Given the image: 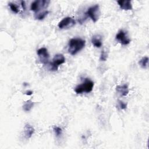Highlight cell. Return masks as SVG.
Wrapping results in <instances>:
<instances>
[{"instance_id": "6da1fadb", "label": "cell", "mask_w": 149, "mask_h": 149, "mask_svg": "<svg viewBox=\"0 0 149 149\" xmlns=\"http://www.w3.org/2000/svg\"><path fill=\"white\" fill-rule=\"evenodd\" d=\"M86 41L83 39L79 38H72L68 43V51L72 55H74L84 47Z\"/></svg>"}, {"instance_id": "7a4b0ae2", "label": "cell", "mask_w": 149, "mask_h": 149, "mask_svg": "<svg viewBox=\"0 0 149 149\" xmlns=\"http://www.w3.org/2000/svg\"><path fill=\"white\" fill-rule=\"evenodd\" d=\"M93 87L94 82L87 78L85 79L82 83L76 87L74 91L77 94H81L83 93H88L93 90Z\"/></svg>"}, {"instance_id": "3957f363", "label": "cell", "mask_w": 149, "mask_h": 149, "mask_svg": "<svg viewBox=\"0 0 149 149\" xmlns=\"http://www.w3.org/2000/svg\"><path fill=\"white\" fill-rule=\"evenodd\" d=\"M86 15H87L93 22L95 23L98 20L100 15V6L98 5H95L90 8H89L87 11L86 13Z\"/></svg>"}, {"instance_id": "277c9868", "label": "cell", "mask_w": 149, "mask_h": 149, "mask_svg": "<svg viewBox=\"0 0 149 149\" xmlns=\"http://www.w3.org/2000/svg\"><path fill=\"white\" fill-rule=\"evenodd\" d=\"M50 1L48 0H38L33 2L31 4L30 9L36 13L40 12L41 9L47 8Z\"/></svg>"}, {"instance_id": "5b68a950", "label": "cell", "mask_w": 149, "mask_h": 149, "mask_svg": "<svg viewBox=\"0 0 149 149\" xmlns=\"http://www.w3.org/2000/svg\"><path fill=\"white\" fill-rule=\"evenodd\" d=\"M65 62V58L62 54H58L55 55L52 59V62L50 63L51 70L52 71H56L60 65L64 63Z\"/></svg>"}, {"instance_id": "8992f818", "label": "cell", "mask_w": 149, "mask_h": 149, "mask_svg": "<svg viewBox=\"0 0 149 149\" xmlns=\"http://www.w3.org/2000/svg\"><path fill=\"white\" fill-rule=\"evenodd\" d=\"M76 24V21L70 17H66L60 21L58 26L61 29H68L73 27Z\"/></svg>"}, {"instance_id": "52a82bcc", "label": "cell", "mask_w": 149, "mask_h": 149, "mask_svg": "<svg viewBox=\"0 0 149 149\" xmlns=\"http://www.w3.org/2000/svg\"><path fill=\"white\" fill-rule=\"evenodd\" d=\"M37 54L38 56L40 62L44 64H48L49 62V55L48 52V50L47 48L42 47L37 50Z\"/></svg>"}, {"instance_id": "ba28073f", "label": "cell", "mask_w": 149, "mask_h": 149, "mask_svg": "<svg viewBox=\"0 0 149 149\" xmlns=\"http://www.w3.org/2000/svg\"><path fill=\"white\" fill-rule=\"evenodd\" d=\"M116 39L122 45H126L130 42V39L128 37L127 33L121 30L116 35Z\"/></svg>"}, {"instance_id": "9c48e42d", "label": "cell", "mask_w": 149, "mask_h": 149, "mask_svg": "<svg viewBox=\"0 0 149 149\" xmlns=\"http://www.w3.org/2000/svg\"><path fill=\"white\" fill-rule=\"evenodd\" d=\"M118 3L119 7L125 10H129L132 9V5L131 1L129 0H119L118 1Z\"/></svg>"}, {"instance_id": "30bf717a", "label": "cell", "mask_w": 149, "mask_h": 149, "mask_svg": "<svg viewBox=\"0 0 149 149\" xmlns=\"http://www.w3.org/2000/svg\"><path fill=\"white\" fill-rule=\"evenodd\" d=\"M116 91L121 95V96H126L129 92V90L128 86L126 84L119 85L116 87Z\"/></svg>"}, {"instance_id": "8fae6325", "label": "cell", "mask_w": 149, "mask_h": 149, "mask_svg": "<svg viewBox=\"0 0 149 149\" xmlns=\"http://www.w3.org/2000/svg\"><path fill=\"white\" fill-rule=\"evenodd\" d=\"M24 136H25L26 138L29 139L34 134V129L31 125L27 123L25 125V126L24 127Z\"/></svg>"}, {"instance_id": "7c38bea8", "label": "cell", "mask_w": 149, "mask_h": 149, "mask_svg": "<svg viewBox=\"0 0 149 149\" xmlns=\"http://www.w3.org/2000/svg\"><path fill=\"white\" fill-rule=\"evenodd\" d=\"M91 42L93 45L97 48H100L102 46V38L100 35H95L92 37Z\"/></svg>"}, {"instance_id": "4fadbf2b", "label": "cell", "mask_w": 149, "mask_h": 149, "mask_svg": "<svg viewBox=\"0 0 149 149\" xmlns=\"http://www.w3.org/2000/svg\"><path fill=\"white\" fill-rule=\"evenodd\" d=\"M48 13H49V11H48V10H44L42 12H38L35 13L34 17H35L36 19L41 20L44 19L47 16V15L48 14Z\"/></svg>"}, {"instance_id": "5bb4252c", "label": "cell", "mask_w": 149, "mask_h": 149, "mask_svg": "<svg viewBox=\"0 0 149 149\" xmlns=\"http://www.w3.org/2000/svg\"><path fill=\"white\" fill-rule=\"evenodd\" d=\"M34 106V102L31 100L27 101L23 106V109L26 112L30 111Z\"/></svg>"}, {"instance_id": "9a60e30c", "label": "cell", "mask_w": 149, "mask_h": 149, "mask_svg": "<svg viewBox=\"0 0 149 149\" xmlns=\"http://www.w3.org/2000/svg\"><path fill=\"white\" fill-rule=\"evenodd\" d=\"M148 58L147 56H144L142 58L139 63L141 66V67L143 69H146L148 67Z\"/></svg>"}, {"instance_id": "2e32d148", "label": "cell", "mask_w": 149, "mask_h": 149, "mask_svg": "<svg viewBox=\"0 0 149 149\" xmlns=\"http://www.w3.org/2000/svg\"><path fill=\"white\" fill-rule=\"evenodd\" d=\"M53 130H54V132H55V135L57 137H59L62 134V129L61 127H59L58 126H55L53 127Z\"/></svg>"}, {"instance_id": "e0dca14e", "label": "cell", "mask_w": 149, "mask_h": 149, "mask_svg": "<svg viewBox=\"0 0 149 149\" xmlns=\"http://www.w3.org/2000/svg\"><path fill=\"white\" fill-rule=\"evenodd\" d=\"M9 7H10V9H11V10L13 12H14V13H17L18 12H19V9H18V8L17 7V6L15 4V3H9Z\"/></svg>"}, {"instance_id": "ac0fdd59", "label": "cell", "mask_w": 149, "mask_h": 149, "mask_svg": "<svg viewBox=\"0 0 149 149\" xmlns=\"http://www.w3.org/2000/svg\"><path fill=\"white\" fill-rule=\"evenodd\" d=\"M108 58V54L107 53L104 51H102L101 54V56H100V60L101 61H105L107 60Z\"/></svg>"}, {"instance_id": "d6986e66", "label": "cell", "mask_w": 149, "mask_h": 149, "mask_svg": "<svg viewBox=\"0 0 149 149\" xmlns=\"http://www.w3.org/2000/svg\"><path fill=\"white\" fill-rule=\"evenodd\" d=\"M118 106L121 109H125L127 107V104L123 101L119 100L118 101Z\"/></svg>"}, {"instance_id": "ffe728a7", "label": "cell", "mask_w": 149, "mask_h": 149, "mask_svg": "<svg viewBox=\"0 0 149 149\" xmlns=\"http://www.w3.org/2000/svg\"><path fill=\"white\" fill-rule=\"evenodd\" d=\"M21 5H22V6L23 8V9L24 10L26 9V5H25V2L23 1H21Z\"/></svg>"}, {"instance_id": "44dd1931", "label": "cell", "mask_w": 149, "mask_h": 149, "mask_svg": "<svg viewBox=\"0 0 149 149\" xmlns=\"http://www.w3.org/2000/svg\"><path fill=\"white\" fill-rule=\"evenodd\" d=\"M33 94V91H31V90H29V91H27L26 93H25V94L27 95H30Z\"/></svg>"}]
</instances>
